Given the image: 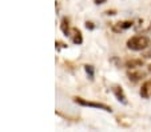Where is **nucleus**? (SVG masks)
<instances>
[{
	"label": "nucleus",
	"mask_w": 151,
	"mask_h": 132,
	"mask_svg": "<svg viewBox=\"0 0 151 132\" xmlns=\"http://www.w3.org/2000/svg\"><path fill=\"white\" fill-rule=\"evenodd\" d=\"M150 46V39L143 35H137L127 40V48L131 51H143Z\"/></svg>",
	"instance_id": "1"
},
{
	"label": "nucleus",
	"mask_w": 151,
	"mask_h": 132,
	"mask_svg": "<svg viewBox=\"0 0 151 132\" xmlns=\"http://www.w3.org/2000/svg\"><path fill=\"white\" fill-rule=\"evenodd\" d=\"M74 101L79 106H83V107H91V108H96V109H102V111H106V112H110L111 113L112 109L110 106L107 104H103V103H96V101H88L86 99H82V98H74Z\"/></svg>",
	"instance_id": "2"
},
{
	"label": "nucleus",
	"mask_w": 151,
	"mask_h": 132,
	"mask_svg": "<svg viewBox=\"0 0 151 132\" xmlns=\"http://www.w3.org/2000/svg\"><path fill=\"white\" fill-rule=\"evenodd\" d=\"M112 92H114V95H115V98H116V100H119L122 104H127L128 103L127 98H126V95H124V91H123L119 86H114V87H112Z\"/></svg>",
	"instance_id": "3"
},
{
	"label": "nucleus",
	"mask_w": 151,
	"mask_h": 132,
	"mask_svg": "<svg viewBox=\"0 0 151 132\" xmlns=\"http://www.w3.org/2000/svg\"><path fill=\"white\" fill-rule=\"evenodd\" d=\"M140 96L143 99H148L151 98V81H146L140 88Z\"/></svg>",
	"instance_id": "4"
},
{
	"label": "nucleus",
	"mask_w": 151,
	"mask_h": 132,
	"mask_svg": "<svg viewBox=\"0 0 151 132\" xmlns=\"http://www.w3.org/2000/svg\"><path fill=\"white\" fill-rule=\"evenodd\" d=\"M126 68L128 69H135V68H139V67L143 66V60L140 59H131V60H127L124 63Z\"/></svg>",
	"instance_id": "5"
},
{
	"label": "nucleus",
	"mask_w": 151,
	"mask_h": 132,
	"mask_svg": "<svg viewBox=\"0 0 151 132\" xmlns=\"http://www.w3.org/2000/svg\"><path fill=\"white\" fill-rule=\"evenodd\" d=\"M131 27H132L131 21H119V23L115 24L114 31L115 32H122V31H124V29H127V28H131Z\"/></svg>",
	"instance_id": "6"
},
{
	"label": "nucleus",
	"mask_w": 151,
	"mask_h": 132,
	"mask_svg": "<svg viewBox=\"0 0 151 132\" xmlns=\"http://www.w3.org/2000/svg\"><path fill=\"white\" fill-rule=\"evenodd\" d=\"M72 35H70V36H72V41H74L75 44H82L83 43V36H82V32L79 31L78 28H74L71 31Z\"/></svg>",
	"instance_id": "7"
},
{
	"label": "nucleus",
	"mask_w": 151,
	"mask_h": 132,
	"mask_svg": "<svg viewBox=\"0 0 151 132\" xmlns=\"http://www.w3.org/2000/svg\"><path fill=\"white\" fill-rule=\"evenodd\" d=\"M60 28H62L63 34L66 35V36H70V35H71V29H70V23H68V19H67V17H63L62 24H60Z\"/></svg>",
	"instance_id": "8"
},
{
	"label": "nucleus",
	"mask_w": 151,
	"mask_h": 132,
	"mask_svg": "<svg viewBox=\"0 0 151 132\" xmlns=\"http://www.w3.org/2000/svg\"><path fill=\"white\" fill-rule=\"evenodd\" d=\"M128 78H130V80H132V81H138L142 78H145V72H140V71L130 72V73H128Z\"/></svg>",
	"instance_id": "9"
},
{
	"label": "nucleus",
	"mask_w": 151,
	"mask_h": 132,
	"mask_svg": "<svg viewBox=\"0 0 151 132\" xmlns=\"http://www.w3.org/2000/svg\"><path fill=\"white\" fill-rule=\"evenodd\" d=\"M84 71H86V73L88 75V78L91 79H94V67L92 66H84Z\"/></svg>",
	"instance_id": "10"
},
{
	"label": "nucleus",
	"mask_w": 151,
	"mask_h": 132,
	"mask_svg": "<svg viewBox=\"0 0 151 132\" xmlns=\"http://www.w3.org/2000/svg\"><path fill=\"white\" fill-rule=\"evenodd\" d=\"M143 56H145L146 59H151V46H150V48L145 52V55H143Z\"/></svg>",
	"instance_id": "11"
},
{
	"label": "nucleus",
	"mask_w": 151,
	"mask_h": 132,
	"mask_svg": "<svg viewBox=\"0 0 151 132\" xmlns=\"http://www.w3.org/2000/svg\"><path fill=\"white\" fill-rule=\"evenodd\" d=\"M107 0H94V3L96 4V6H100V4H103V3H106Z\"/></svg>",
	"instance_id": "12"
},
{
	"label": "nucleus",
	"mask_w": 151,
	"mask_h": 132,
	"mask_svg": "<svg viewBox=\"0 0 151 132\" xmlns=\"http://www.w3.org/2000/svg\"><path fill=\"white\" fill-rule=\"evenodd\" d=\"M86 27H87V28H90V29H94V26H92L91 21H87V23H86Z\"/></svg>",
	"instance_id": "13"
},
{
	"label": "nucleus",
	"mask_w": 151,
	"mask_h": 132,
	"mask_svg": "<svg viewBox=\"0 0 151 132\" xmlns=\"http://www.w3.org/2000/svg\"><path fill=\"white\" fill-rule=\"evenodd\" d=\"M148 71L151 72V64H150V66H148Z\"/></svg>",
	"instance_id": "14"
}]
</instances>
